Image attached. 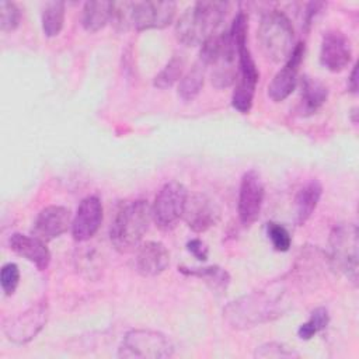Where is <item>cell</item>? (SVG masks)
Returning <instances> with one entry per match:
<instances>
[{"mask_svg": "<svg viewBox=\"0 0 359 359\" xmlns=\"http://www.w3.org/2000/svg\"><path fill=\"white\" fill-rule=\"evenodd\" d=\"M287 304L286 287L280 280H276L264 289L233 300L224 307L223 316L233 328L244 330L282 316Z\"/></svg>", "mask_w": 359, "mask_h": 359, "instance_id": "6da1fadb", "label": "cell"}, {"mask_svg": "<svg viewBox=\"0 0 359 359\" xmlns=\"http://www.w3.org/2000/svg\"><path fill=\"white\" fill-rule=\"evenodd\" d=\"M229 31L237 46V77L231 95V105L238 112L248 114L252 107L259 72L247 46L248 20L243 11L234 17Z\"/></svg>", "mask_w": 359, "mask_h": 359, "instance_id": "7a4b0ae2", "label": "cell"}, {"mask_svg": "<svg viewBox=\"0 0 359 359\" xmlns=\"http://www.w3.org/2000/svg\"><path fill=\"white\" fill-rule=\"evenodd\" d=\"M230 4L227 1H196L189 6L175 24V36L185 46L202 45L217 32Z\"/></svg>", "mask_w": 359, "mask_h": 359, "instance_id": "3957f363", "label": "cell"}, {"mask_svg": "<svg viewBox=\"0 0 359 359\" xmlns=\"http://www.w3.org/2000/svg\"><path fill=\"white\" fill-rule=\"evenodd\" d=\"M174 1H114L111 21L118 29H161L174 20Z\"/></svg>", "mask_w": 359, "mask_h": 359, "instance_id": "277c9868", "label": "cell"}, {"mask_svg": "<svg viewBox=\"0 0 359 359\" xmlns=\"http://www.w3.org/2000/svg\"><path fill=\"white\" fill-rule=\"evenodd\" d=\"M151 220V206L144 199L122 205L109 227V240L114 248L126 254L136 250Z\"/></svg>", "mask_w": 359, "mask_h": 359, "instance_id": "5b68a950", "label": "cell"}, {"mask_svg": "<svg viewBox=\"0 0 359 359\" xmlns=\"http://www.w3.org/2000/svg\"><path fill=\"white\" fill-rule=\"evenodd\" d=\"M199 59L210 67L212 84L216 88L230 87L237 77V46L230 31H217L202 45Z\"/></svg>", "mask_w": 359, "mask_h": 359, "instance_id": "8992f818", "label": "cell"}, {"mask_svg": "<svg viewBox=\"0 0 359 359\" xmlns=\"http://www.w3.org/2000/svg\"><path fill=\"white\" fill-rule=\"evenodd\" d=\"M258 41L269 60L286 62L294 48V32L286 14L279 10L265 13L259 22Z\"/></svg>", "mask_w": 359, "mask_h": 359, "instance_id": "52a82bcc", "label": "cell"}, {"mask_svg": "<svg viewBox=\"0 0 359 359\" xmlns=\"http://www.w3.org/2000/svg\"><path fill=\"white\" fill-rule=\"evenodd\" d=\"M358 227L355 223H339L330 233V262L353 285L358 283L359 258Z\"/></svg>", "mask_w": 359, "mask_h": 359, "instance_id": "ba28073f", "label": "cell"}, {"mask_svg": "<svg viewBox=\"0 0 359 359\" xmlns=\"http://www.w3.org/2000/svg\"><path fill=\"white\" fill-rule=\"evenodd\" d=\"M174 345L168 337L151 330H132L126 332L118 351L119 358L160 359L170 358Z\"/></svg>", "mask_w": 359, "mask_h": 359, "instance_id": "9c48e42d", "label": "cell"}, {"mask_svg": "<svg viewBox=\"0 0 359 359\" xmlns=\"http://www.w3.org/2000/svg\"><path fill=\"white\" fill-rule=\"evenodd\" d=\"M188 198L187 188L177 181H170L161 187L151 206V219L163 231L172 230L184 216Z\"/></svg>", "mask_w": 359, "mask_h": 359, "instance_id": "30bf717a", "label": "cell"}, {"mask_svg": "<svg viewBox=\"0 0 359 359\" xmlns=\"http://www.w3.org/2000/svg\"><path fill=\"white\" fill-rule=\"evenodd\" d=\"M48 320V306L39 302L14 318L4 323L3 331L6 337L14 344H27L34 339L43 328Z\"/></svg>", "mask_w": 359, "mask_h": 359, "instance_id": "8fae6325", "label": "cell"}, {"mask_svg": "<svg viewBox=\"0 0 359 359\" xmlns=\"http://www.w3.org/2000/svg\"><path fill=\"white\" fill-rule=\"evenodd\" d=\"M264 184L255 170L244 172L238 188V217L244 226H251L261 213L264 202Z\"/></svg>", "mask_w": 359, "mask_h": 359, "instance_id": "7c38bea8", "label": "cell"}, {"mask_svg": "<svg viewBox=\"0 0 359 359\" xmlns=\"http://www.w3.org/2000/svg\"><path fill=\"white\" fill-rule=\"evenodd\" d=\"M304 50L306 48L303 42L296 43L283 67L273 76L272 81L269 83L268 97L273 102H280L293 93L297 84V73L304 57Z\"/></svg>", "mask_w": 359, "mask_h": 359, "instance_id": "4fadbf2b", "label": "cell"}, {"mask_svg": "<svg viewBox=\"0 0 359 359\" xmlns=\"http://www.w3.org/2000/svg\"><path fill=\"white\" fill-rule=\"evenodd\" d=\"M182 217L192 231L203 233L219 222L220 209L208 195L192 194L187 198Z\"/></svg>", "mask_w": 359, "mask_h": 359, "instance_id": "5bb4252c", "label": "cell"}, {"mask_svg": "<svg viewBox=\"0 0 359 359\" xmlns=\"http://www.w3.org/2000/svg\"><path fill=\"white\" fill-rule=\"evenodd\" d=\"M352 59V48L348 38L339 31H328L323 35L320 46V63L332 73H339Z\"/></svg>", "mask_w": 359, "mask_h": 359, "instance_id": "9a60e30c", "label": "cell"}, {"mask_svg": "<svg viewBox=\"0 0 359 359\" xmlns=\"http://www.w3.org/2000/svg\"><path fill=\"white\" fill-rule=\"evenodd\" d=\"M72 222L73 219L69 208L50 205L38 213L32 226V234L46 243L67 231Z\"/></svg>", "mask_w": 359, "mask_h": 359, "instance_id": "2e32d148", "label": "cell"}, {"mask_svg": "<svg viewBox=\"0 0 359 359\" xmlns=\"http://www.w3.org/2000/svg\"><path fill=\"white\" fill-rule=\"evenodd\" d=\"M102 222V205L98 196H86L76 212L72 222L73 238L79 243L90 240L100 229Z\"/></svg>", "mask_w": 359, "mask_h": 359, "instance_id": "e0dca14e", "label": "cell"}, {"mask_svg": "<svg viewBox=\"0 0 359 359\" xmlns=\"http://www.w3.org/2000/svg\"><path fill=\"white\" fill-rule=\"evenodd\" d=\"M136 250L135 266L142 276H157L170 265V252L160 241H146Z\"/></svg>", "mask_w": 359, "mask_h": 359, "instance_id": "ac0fdd59", "label": "cell"}, {"mask_svg": "<svg viewBox=\"0 0 359 359\" xmlns=\"http://www.w3.org/2000/svg\"><path fill=\"white\" fill-rule=\"evenodd\" d=\"M8 245L13 252L34 264L39 271H45L49 266L50 251L45 245V241L41 238L21 233H13L8 238Z\"/></svg>", "mask_w": 359, "mask_h": 359, "instance_id": "d6986e66", "label": "cell"}, {"mask_svg": "<svg viewBox=\"0 0 359 359\" xmlns=\"http://www.w3.org/2000/svg\"><path fill=\"white\" fill-rule=\"evenodd\" d=\"M323 195V185L318 180H310L306 182L294 198V208H296V223L299 226L304 224L313 212L316 210L320 198Z\"/></svg>", "mask_w": 359, "mask_h": 359, "instance_id": "ffe728a7", "label": "cell"}, {"mask_svg": "<svg viewBox=\"0 0 359 359\" xmlns=\"http://www.w3.org/2000/svg\"><path fill=\"white\" fill-rule=\"evenodd\" d=\"M114 1H86L81 13L83 28L88 32H97L104 28L112 18Z\"/></svg>", "mask_w": 359, "mask_h": 359, "instance_id": "44dd1931", "label": "cell"}, {"mask_svg": "<svg viewBox=\"0 0 359 359\" xmlns=\"http://www.w3.org/2000/svg\"><path fill=\"white\" fill-rule=\"evenodd\" d=\"M302 112L306 115L316 114L328 98V88L320 80L310 76L302 79Z\"/></svg>", "mask_w": 359, "mask_h": 359, "instance_id": "7402d4cb", "label": "cell"}, {"mask_svg": "<svg viewBox=\"0 0 359 359\" xmlns=\"http://www.w3.org/2000/svg\"><path fill=\"white\" fill-rule=\"evenodd\" d=\"M178 271L187 276H195L202 279L212 290L216 292H226L230 283V275L226 269L217 265L209 266H180Z\"/></svg>", "mask_w": 359, "mask_h": 359, "instance_id": "603a6c76", "label": "cell"}, {"mask_svg": "<svg viewBox=\"0 0 359 359\" xmlns=\"http://www.w3.org/2000/svg\"><path fill=\"white\" fill-rule=\"evenodd\" d=\"M206 72H208V66L198 57L194 66L180 80L178 95L181 100L192 101L198 97V94L203 87Z\"/></svg>", "mask_w": 359, "mask_h": 359, "instance_id": "cb8c5ba5", "label": "cell"}, {"mask_svg": "<svg viewBox=\"0 0 359 359\" xmlns=\"http://www.w3.org/2000/svg\"><path fill=\"white\" fill-rule=\"evenodd\" d=\"M42 31L46 36L52 38L60 34L65 24V3L46 1L42 8Z\"/></svg>", "mask_w": 359, "mask_h": 359, "instance_id": "d4e9b609", "label": "cell"}, {"mask_svg": "<svg viewBox=\"0 0 359 359\" xmlns=\"http://www.w3.org/2000/svg\"><path fill=\"white\" fill-rule=\"evenodd\" d=\"M184 66H185V59L181 55H174L167 65L156 74L154 80H153V86L160 88V90H165L170 88L171 86H174L178 80H181L182 77V72H184Z\"/></svg>", "mask_w": 359, "mask_h": 359, "instance_id": "484cf974", "label": "cell"}, {"mask_svg": "<svg viewBox=\"0 0 359 359\" xmlns=\"http://www.w3.org/2000/svg\"><path fill=\"white\" fill-rule=\"evenodd\" d=\"M328 321H330V314L325 307L314 309L311 311L309 320L299 327V330H297L299 338H302L304 341L311 339L316 334L325 330V327L328 325Z\"/></svg>", "mask_w": 359, "mask_h": 359, "instance_id": "4316f807", "label": "cell"}, {"mask_svg": "<svg viewBox=\"0 0 359 359\" xmlns=\"http://www.w3.org/2000/svg\"><path fill=\"white\" fill-rule=\"evenodd\" d=\"M266 233H268V237L276 251L285 252L290 248L292 237L285 226L275 223V222H269L266 224Z\"/></svg>", "mask_w": 359, "mask_h": 359, "instance_id": "83f0119b", "label": "cell"}, {"mask_svg": "<svg viewBox=\"0 0 359 359\" xmlns=\"http://www.w3.org/2000/svg\"><path fill=\"white\" fill-rule=\"evenodd\" d=\"M21 22V10L13 1H0V27L3 31H14Z\"/></svg>", "mask_w": 359, "mask_h": 359, "instance_id": "f1b7e54d", "label": "cell"}, {"mask_svg": "<svg viewBox=\"0 0 359 359\" xmlns=\"http://www.w3.org/2000/svg\"><path fill=\"white\" fill-rule=\"evenodd\" d=\"M299 353L293 349L286 346L285 344L279 342H268L257 348L255 351V358H297Z\"/></svg>", "mask_w": 359, "mask_h": 359, "instance_id": "f546056e", "label": "cell"}, {"mask_svg": "<svg viewBox=\"0 0 359 359\" xmlns=\"http://www.w3.org/2000/svg\"><path fill=\"white\" fill-rule=\"evenodd\" d=\"M18 282H20V269L17 264L14 262L4 264L0 271V285L3 292L7 296H11L15 292Z\"/></svg>", "mask_w": 359, "mask_h": 359, "instance_id": "4dcf8cb0", "label": "cell"}, {"mask_svg": "<svg viewBox=\"0 0 359 359\" xmlns=\"http://www.w3.org/2000/svg\"><path fill=\"white\" fill-rule=\"evenodd\" d=\"M187 250L198 259V261H206L209 255V250L206 244L199 238H191L187 243Z\"/></svg>", "mask_w": 359, "mask_h": 359, "instance_id": "1f68e13d", "label": "cell"}, {"mask_svg": "<svg viewBox=\"0 0 359 359\" xmlns=\"http://www.w3.org/2000/svg\"><path fill=\"white\" fill-rule=\"evenodd\" d=\"M348 88L352 94H356L358 93V66L355 65L352 72H351V76H349V81H348Z\"/></svg>", "mask_w": 359, "mask_h": 359, "instance_id": "d6a6232c", "label": "cell"}]
</instances>
